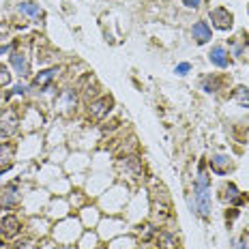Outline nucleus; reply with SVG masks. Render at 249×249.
<instances>
[{
	"instance_id": "1",
	"label": "nucleus",
	"mask_w": 249,
	"mask_h": 249,
	"mask_svg": "<svg viewBox=\"0 0 249 249\" xmlns=\"http://www.w3.org/2000/svg\"><path fill=\"white\" fill-rule=\"evenodd\" d=\"M80 224L75 219H65L54 228V241H58L62 247H69V243H73L80 236Z\"/></svg>"
},
{
	"instance_id": "2",
	"label": "nucleus",
	"mask_w": 249,
	"mask_h": 249,
	"mask_svg": "<svg viewBox=\"0 0 249 249\" xmlns=\"http://www.w3.org/2000/svg\"><path fill=\"white\" fill-rule=\"evenodd\" d=\"M112 106H114L112 97L110 95H103V97H99V99H95V101L88 103L86 114H88V118H90V121H103V118L110 114Z\"/></svg>"
},
{
	"instance_id": "3",
	"label": "nucleus",
	"mask_w": 249,
	"mask_h": 249,
	"mask_svg": "<svg viewBox=\"0 0 249 249\" xmlns=\"http://www.w3.org/2000/svg\"><path fill=\"white\" fill-rule=\"evenodd\" d=\"M211 189L204 191H194V202H191V209H194L202 219H211Z\"/></svg>"
},
{
	"instance_id": "4",
	"label": "nucleus",
	"mask_w": 249,
	"mask_h": 249,
	"mask_svg": "<svg viewBox=\"0 0 249 249\" xmlns=\"http://www.w3.org/2000/svg\"><path fill=\"white\" fill-rule=\"evenodd\" d=\"M19 129V114L15 110H7L0 114V138H11Z\"/></svg>"
},
{
	"instance_id": "5",
	"label": "nucleus",
	"mask_w": 249,
	"mask_h": 249,
	"mask_svg": "<svg viewBox=\"0 0 249 249\" xmlns=\"http://www.w3.org/2000/svg\"><path fill=\"white\" fill-rule=\"evenodd\" d=\"M118 170H121L124 176L133 178V180H140V178H142V174H144L142 161H140L138 157H133V155H129V157H123L121 161H118Z\"/></svg>"
},
{
	"instance_id": "6",
	"label": "nucleus",
	"mask_w": 249,
	"mask_h": 249,
	"mask_svg": "<svg viewBox=\"0 0 249 249\" xmlns=\"http://www.w3.org/2000/svg\"><path fill=\"white\" fill-rule=\"evenodd\" d=\"M22 221H19V217L18 215H4L2 219H0V234H2L4 238H15L22 232Z\"/></svg>"
},
{
	"instance_id": "7",
	"label": "nucleus",
	"mask_w": 249,
	"mask_h": 249,
	"mask_svg": "<svg viewBox=\"0 0 249 249\" xmlns=\"http://www.w3.org/2000/svg\"><path fill=\"white\" fill-rule=\"evenodd\" d=\"M209 15H211L213 26H215V28H219V30H230V28H232V24H234V15L228 11L226 7H217V9H213Z\"/></svg>"
},
{
	"instance_id": "8",
	"label": "nucleus",
	"mask_w": 249,
	"mask_h": 249,
	"mask_svg": "<svg viewBox=\"0 0 249 249\" xmlns=\"http://www.w3.org/2000/svg\"><path fill=\"white\" fill-rule=\"evenodd\" d=\"M77 90L82 92V97L90 103V99L95 101V97L99 95V84H97V80H95V75H90V73H86L84 77L80 80V84H77Z\"/></svg>"
},
{
	"instance_id": "9",
	"label": "nucleus",
	"mask_w": 249,
	"mask_h": 249,
	"mask_svg": "<svg viewBox=\"0 0 249 249\" xmlns=\"http://www.w3.org/2000/svg\"><path fill=\"white\" fill-rule=\"evenodd\" d=\"M15 153H18V146L13 142H0V172H7L13 165Z\"/></svg>"
},
{
	"instance_id": "10",
	"label": "nucleus",
	"mask_w": 249,
	"mask_h": 249,
	"mask_svg": "<svg viewBox=\"0 0 249 249\" xmlns=\"http://www.w3.org/2000/svg\"><path fill=\"white\" fill-rule=\"evenodd\" d=\"M18 202H19V185L18 183L7 185L2 189V194H0V206L2 209H13Z\"/></svg>"
},
{
	"instance_id": "11",
	"label": "nucleus",
	"mask_w": 249,
	"mask_h": 249,
	"mask_svg": "<svg viewBox=\"0 0 249 249\" xmlns=\"http://www.w3.org/2000/svg\"><path fill=\"white\" fill-rule=\"evenodd\" d=\"M191 37L196 39V43H198V45H204V43H209V41L213 39L211 26L206 24L204 19H200V22H196L194 26H191Z\"/></svg>"
},
{
	"instance_id": "12",
	"label": "nucleus",
	"mask_w": 249,
	"mask_h": 249,
	"mask_svg": "<svg viewBox=\"0 0 249 249\" xmlns=\"http://www.w3.org/2000/svg\"><path fill=\"white\" fill-rule=\"evenodd\" d=\"M11 67L15 69V73H18L19 77H26L30 73V62H28L26 52H13L11 54Z\"/></svg>"
},
{
	"instance_id": "13",
	"label": "nucleus",
	"mask_w": 249,
	"mask_h": 249,
	"mask_svg": "<svg viewBox=\"0 0 249 249\" xmlns=\"http://www.w3.org/2000/svg\"><path fill=\"white\" fill-rule=\"evenodd\" d=\"M209 60L215 67H219V69H228V67H230V54H228V50L221 48V45H215V48H211Z\"/></svg>"
},
{
	"instance_id": "14",
	"label": "nucleus",
	"mask_w": 249,
	"mask_h": 249,
	"mask_svg": "<svg viewBox=\"0 0 249 249\" xmlns=\"http://www.w3.org/2000/svg\"><path fill=\"white\" fill-rule=\"evenodd\" d=\"M60 73V69L58 67H52V69H45V71H41V73L35 75V80H33V88H48L52 82L58 77Z\"/></svg>"
},
{
	"instance_id": "15",
	"label": "nucleus",
	"mask_w": 249,
	"mask_h": 249,
	"mask_svg": "<svg viewBox=\"0 0 249 249\" xmlns=\"http://www.w3.org/2000/svg\"><path fill=\"white\" fill-rule=\"evenodd\" d=\"M58 101H60V107L65 110L67 114L69 112H75V103H77V88H67L58 95Z\"/></svg>"
},
{
	"instance_id": "16",
	"label": "nucleus",
	"mask_w": 249,
	"mask_h": 249,
	"mask_svg": "<svg viewBox=\"0 0 249 249\" xmlns=\"http://www.w3.org/2000/svg\"><path fill=\"white\" fill-rule=\"evenodd\" d=\"M211 170L215 174H228L232 170V161L230 157H226V155H213L211 157Z\"/></svg>"
},
{
	"instance_id": "17",
	"label": "nucleus",
	"mask_w": 249,
	"mask_h": 249,
	"mask_svg": "<svg viewBox=\"0 0 249 249\" xmlns=\"http://www.w3.org/2000/svg\"><path fill=\"white\" fill-rule=\"evenodd\" d=\"M221 198H224V202H228V204H243V202H245V196L238 191V187L234 183H228L224 187V194H221Z\"/></svg>"
},
{
	"instance_id": "18",
	"label": "nucleus",
	"mask_w": 249,
	"mask_h": 249,
	"mask_svg": "<svg viewBox=\"0 0 249 249\" xmlns=\"http://www.w3.org/2000/svg\"><path fill=\"white\" fill-rule=\"evenodd\" d=\"M157 243H159V249H178V236L168 230L157 232Z\"/></svg>"
},
{
	"instance_id": "19",
	"label": "nucleus",
	"mask_w": 249,
	"mask_h": 249,
	"mask_svg": "<svg viewBox=\"0 0 249 249\" xmlns=\"http://www.w3.org/2000/svg\"><path fill=\"white\" fill-rule=\"evenodd\" d=\"M18 11L22 15H26V18H30V19L43 18V9H41L37 2H19L18 4Z\"/></svg>"
},
{
	"instance_id": "20",
	"label": "nucleus",
	"mask_w": 249,
	"mask_h": 249,
	"mask_svg": "<svg viewBox=\"0 0 249 249\" xmlns=\"http://www.w3.org/2000/svg\"><path fill=\"white\" fill-rule=\"evenodd\" d=\"M221 84H224V80H221V77L209 75V77H204V80H202V90H204V92H217V90H221Z\"/></svg>"
},
{
	"instance_id": "21",
	"label": "nucleus",
	"mask_w": 249,
	"mask_h": 249,
	"mask_svg": "<svg viewBox=\"0 0 249 249\" xmlns=\"http://www.w3.org/2000/svg\"><path fill=\"white\" fill-rule=\"evenodd\" d=\"M80 249H99V236L92 232H84L80 241Z\"/></svg>"
},
{
	"instance_id": "22",
	"label": "nucleus",
	"mask_w": 249,
	"mask_h": 249,
	"mask_svg": "<svg viewBox=\"0 0 249 249\" xmlns=\"http://www.w3.org/2000/svg\"><path fill=\"white\" fill-rule=\"evenodd\" d=\"M234 99L241 103V106H245V107H249V88H245V86H238L236 90H234Z\"/></svg>"
},
{
	"instance_id": "23",
	"label": "nucleus",
	"mask_w": 249,
	"mask_h": 249,
	"mask_svg": "<svg viewBox=\"0 0 249 249\" xmlns=\"http://www.w3.org/2000/svg\"><path fill=\"white\" fill-rule=\"evenodd\" d=\"M11 84V73H9V67L0 65V88L9 86Z\"/></svg>"
},
{
	"instance_id": "24",
	"label": "nucleus",
	"mask_w": 249,
	"mask_h": 249,
	"mask_svg": "<svg viewBox=\"0 0 249 249\" xmlns=\"http://www.w3.org/2000/svg\"><path fill=\"white\" fill-rule=\"evenodd\" d=\"M189 71H191V65H189V62H178V65L174 67V73H176V75H180V77L187 75Z\"/></svg>"
},
{
	"instance_id": "25",
	"label": "nucleus",
	"mask_w": 249,
	"mask_h": 249,
	"mask_svg": "<svg viewBox=\"0 0 249 249\" xmlns=\"http://www.w3.org/2000/svg\"><path fill=\"white\" fill-rule=\"evenodd\" d=\"M13 249H35V243L30 241V238H22V241L15 243Z\"/></svg>"
},
{
	"instance_id": "26",
	"label": "nucleus",
	"mask_w": 249,
	"mask_h": 249,
	"mask_svg": "<svg viewBox=\"0 0 249 249\" xmlns=\"http://www.w3.org/2000/svg\"><path fill=\"white\" fill-rule=\"evenodd\" d=\"M183 4L187 9H198L200 4H202V0H183Z\"/></svg>"
},
{
	"instance_id": "27",
	"label": "nucleus",
	"mask_w": 249,
	"mask_h": 249,
	"mask_svg": "<svg viewBox=\"0 0 249 249\" xmlns=\"http://www.w3.org/2000/svg\"><path fill=\"white\" fill-rule=\"evenodd\" d=\"M26 90H28V86L22 84V82H19V84H15V88H13L15 95H26Z\"/></svg>"
},
{
	"instance_id": "28",
	"label": "nucleus",
	"mask_w": 249,
	"mask_h": 249,
	"mask_svg": "<svg viewBox=\"0 0 249 249\" xmlns=\"http://www.w3.org/2000/svg\"><path fill=\"white\" fill-rule=\"evenodd\" d=\"M236 217H238V211L236 209H230V213H226V219H236Z\"/></svg>"
},
{
	"instance_id": "29",
	"label": "nucleus",
	"mask_w": 249,
	"mask_h": 249,
	"mask_svg": "<svg viewBox=\"0 0 249 249\" xmlns=\"http://www.w3.org/2000/svg\"><path fill=\"white\" fill-rule=\"evenodd\" d=\"M11 52V45H0V56L2 54H9Z\"/></svg>"
},
{
	"instance_id": "30",
	"label": "nucleus",
	"mask_w": 249,
	"mask_h": 249,
	"mask_svg": "<svg viewBox=\"0 0 249 249\" xmlns=\"http://www.w3.org/2000/svg\"><path fill=\"white\" fill-rule=\"evenodd\" d=\"M232 249H247V245H245V241H241V243H236Z\"/></svg>"
}]
</instances>
